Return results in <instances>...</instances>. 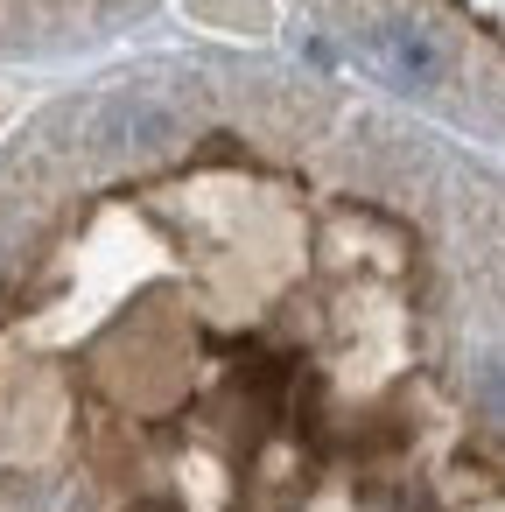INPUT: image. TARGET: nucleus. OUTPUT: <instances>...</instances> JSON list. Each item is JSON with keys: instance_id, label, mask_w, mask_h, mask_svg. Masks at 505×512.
Returning a JSON list of instances; mask_svg holds the SVG:
<instances>
[{"instance_id": "nucleus-1", "label": "nucleus", "mask_w": 505, "mask_h": 512, "mask_svg": "<svg viewBox=\"0 0 505 512\" xmlns=\"http://www.w3.org/2000/svg\"><path fill=\"white\" fill-rule=\"evenodd\" d=\"M386 57H393V71H400V78H428V71H435V50H428L421 36H407V29H393V36H386Z\"/></svg>"}]
</instances>
